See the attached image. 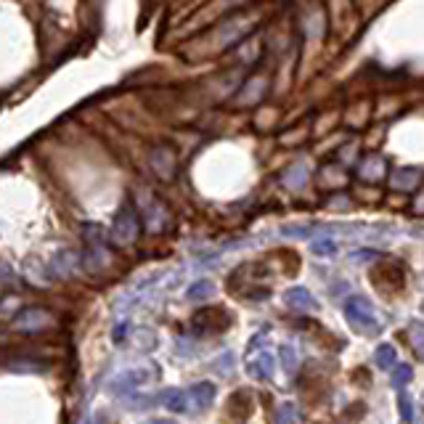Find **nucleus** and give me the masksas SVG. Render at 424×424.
I'll list each match as a JSON object with an SVG mask.
<instances>
[{
  "instance_id": "nucleus-1",
  "label": "nucleus",
  "mask_w": 424,
  "mask_h": 424,
  "mask_svg": "<svg viewBox=\"0 0 424 424\" xmlns=\"http://www.w3.org/2000/svg\"><path fill=\"white\" fill-rule=\"evenodd\" d=\"M345 318H348V324L353 329H358V332L364 334H377L379 329V321H377V310H374V305L369 303V297L364 294H353L345 300Z\"/></svg>"
},
{
  "instance_id": "nucleus-2",
  "label": "nucleus",
  "mask_w": 424,
  "mask_h": 424,
  "mask_svg": "<svg viewBox=\"0 0 424 424\" xmlns=\"http://www.w3.org/2000/svg\"><path fill=\"white\" fill-rule=\"evenodd\" d=\"M56 324V318L51 316V310L46 308H27V310H19L16 318L11 321V326H14V332L19 334H40L51 329Z\"/></svg>"
},
{
  "instance_id": "nucleus-3",
  "label": "nucleus",
  "mask_w": 424,
  "mask_h": 424,
  "mask_svg": "<svg viewBox=\"0 0 424 424\" xmlns=\"http://www.w3.org/2000/svg\"><path fill=\"white\" fill-rule=\"evenodd\" d=\"M138 215L136 210L130 207V204H125L117 215H114V223H112V231H109V236H112V242L117 244V247H125V244H133L138 239Z\"/></svg>"
},
{
  "instance_id": "nucleus-4",
  "label": "nucleus",
  "mask_w": 424,
  "mask_h": 424,
  "mask_svg": "<svg viewBox=\"0 0 424 424\" xmlns=\"http://www.w3.org/2000/svg\"><path fill=\"white\" fill-rule=\"evenodd\" d=\"M231 324V316L226 308H204L191 318V332L194 334H220Z\"/></svg>"
},
{
  "instance_id": "nucleus-5",
  "label": "nucleus",
  "mask_w": 424,
  "mask_h": 424,
  "mask_svg": "<svg viewBox=\"0 0 424 424\" xmlns=\"http://www.w3.org/2000/svg\"><path fill=\"white\" fill-rule=\"evenodd\" d=\"M215 400V385L210 382H197L188 390V411H207Z\"/></svg>"
},
{
  "instance_id": "nucleus-6",
  "label": "nucleus",
  "mask_w": 424,
  "mask_h": 424,
  "mask_svg": "<svg viewBox=\"0 0 424 424\" xmlns=\"http://www.w3.org/2000/svg\"><path fill=\"white\" fill-rule=\"evenodd\" d=\"M152 167H154V173H157L159 178L170 181V178L175 175V157H173V152H170L167 146L154 149V152H152Z\"/></svg>"
},
{
  "instance_id": "nucleus-7",
  "label": "nucleus",
  "mask_w": 424,
  "mask_h": 424,
  "mask_svg": "<svg viewBox=\"0 0 424 424\" xmlns=\"http://www.w3.org/2000/svg\"><path fill=\"white\" fill-rule=\"evenodd\" d=\"M284 300H287V305L292 310H300V313H310V310H316L318 308L316 297H313L305 287L289 289L287 294H284Z\"/></svg>"
},
{
  "instance_id": "nucleus-8",
  "label": "nucleus",
  "mask_w": 424,
  "mask_h": 424,
  "mask_svg": "<svg viewBox=\"0 0 424 424\" xmlns=\"http://www.w3.org/2000/svg\"><path fill=\"white\" fill-rule=\"evenodd\" d=\"M273 366H276L273 353H268V350H258V353L249 358L247 369H249V374H252L255 379H268L273 374Z\"/></svg>"
},
{
  "instance_id": "nucleus-9",
  "label": "nucleus",
  "mask_w": 424,
  "mask_h": 424,
  "mask_svg": "<svg viewBox=\"0 0 424 424\" xmlns=\"http://www.w3.org/2000/svg\"><path fill=\"white\" fill-rule=\"evenodd\" d=\"M358 175L369 183L382 181V175H385V159L379 154H369L366 159H361V165H358Z\"/></svg>"
},
{
  "instance_id": "nucleus-10",
  "label": "nucleus",
  "mask_w": 424,
  "mask_h": 424,
  "mask_svg": "<svg viewBox=\"0 0 424 424\" xmlns=\"http://www.w3.org/2000/svg\"><path fill=\"white\" fill-rule=\"evenodd\" d=\"M159 403L173 414H183V411H188V393H183L178 387H170L159 395Z\"/></svg>"
},
{
  "instance_id": "nucleus-11",
  "label": "nucleus",
  "mask_w": 424,
  "mask_h": 424,
  "mask_svg": "<svg viewBox=\"0 0 424 424\" xmlns=\"http://www.w3.org/2000/svg\"><path fill=\"white\" fill-rule=\"evenodd\" d=\"M146 226L152 231H165L170 226V212L165 210L162 202H152L149 210H146Z\"/></svg>"
},
{
  "instance_id": "nucleus-12",
  "label": "nucleus",
  "mask_w": 424,
  "mask_h": 424,
  "mask_svg": "<svg viewBox=\"0 0 424 424\" xmlns=\"http://www.w3.org/2000/svg\"><path fill=\"white\" fill-rule=\"evenodd\" d=\"M422 183V173L419 170H398L393 175V186L398 191H414L416 186Z\"/></svg>"
},
{
  "instance_id": "nucleus-13",
  "label": "nucleus",
  "mask_w": 424,
  "mask_h": 424,
  "mask_svg": "<svg viewBox=\"0 0 424 424\" xmlns=\"http://www.w3.org/2000/svg\"><path fill=\"white\" fill-rule=\"evenodd\" d=\"M75 268H80V255L77 252H59L53 258V273L56 276H72Z\"/></svg>"
},
{
  "instance_id": "nucleus-14",
  "label": "nucleus",
  "mask_w": 424,
  "mask_h": 424,
  "mask_svg": "<svg viewBox=\"0 0 424 424\" xmlns=\"http://www.w3.org/2000/svg\"><path fill=\"white\" fill-rule=\"evenodd\" d=\"M149 379V374H146V369H133V371H125L117 382H114V390H120V393H125V390H130V387H138V385H143Z\"/></svg>"
},
{
  "instance_id": "nucleus-15",
  "label": "nucleus",
  "mask_w": 424,
  "mask_h": 424,
  "mask_svg": "<svg viewBox=\"0 0 424 424\" xmlns=\"http://www.w3.org/2000/svg\"><path fill=\"white\" fill-rule=\"evenodd\" d=\"M279 361H281L287 374H294L300 369V355H297V350L292 348V345H281L279 348Z\"/></svg>"
},
{
  "instance_id": "nucleus-16",
  "label": "nucleus",
  "mask_w": 424,
  "mask_h": 424,
  "mask_svg": "<svg viewBox=\"0 0 424 424\" xmlns=\"http://www.w3.org/2000/svg\"><path fill=\"white\" fill-rule=\"evenodd\" d=\"M82 263H85L91 271H101V268H106V263H109V255H106L101 247H91V249L82 255Z\"/></svg>"
},
{
  "instance_id": "nucleus-17",
  "label": "nucleus",
  "mask_w": 424,
  "mask_h": 424,
  "mask_svg": "<svg viewBox=\"0 0 424 424\" xmlns=\"http://www.w3.org/2000/svg\"><path fill=\"white\" fill-rule=\"evenodd\" d=\"M395 348L393 345H379L377 353H374V361H377V366L382 369V371H390L395 366Z\"/></svg>"
},
{
  "instance_id": "nucleus-18",
  "label": "nucleus",
  "mask_w": 424,
  "mask_h": 424,
  "mask_svg": "<svg viewBox=\"0 0 424 424\" xmlns=\"http://www.w3.org/2000/svg\"><path fill=\"white\" fill-rule=\"evenodd\" d=\"M212 281H207V279H202V281H194L191 287H188V292H186V297L188 300H207L212 294Z\"/></svg>"
},
{
  "instance_id": "nucleus-19",
  "label": "nucleus",
  "mask_w": 424,
  "mask_h": 424,
  "mask_svg": "<svg viewBox=\"0 0 424 424\" xmlns=\"http://www.w3.org/2000/svg\"><path fill=\"white\" fill-rule=\"evenodd\" d=\"M409 339H411V345L416 348V353L424 358V324L422 321H416V324H411L409 326Z\"/></svg>"
},
{
  "instance_id": "nucleus-20",
  "label": "nucleus",
  "mask_w": 424,
  "mask_h": 424,
  "mask_svg": "<svg viewBox=\"0 0 424 424\" xmlns=\"http://www.w3.org/2000/svg\"><path fill=\"white\" fill-rule=\"evenodd\" d=\"M411 379H414V369H411L409 364L395 366V374H393V385H395V387H403V385H409Z\"/></svg>"
},
{
  "instance_id": "nucleus-21",
  "label": "nucleus",
  "mask_w": 424,
  "mask_h": 424,
  "mask_svg": "<svg viewBox=\"0 0 424 424\" xmlns=\"http://www.w3.org/2000/svg\"><path fill=\"white\" fill-rule=\"evenodd\" d=\"M398 409H400L403 422H414V403H411L409 393H400V398H398Z\"/></svg>"
},
{
  "instance_id": "nucleus-22",
  "label": "nucleus",
  "mask_w": 424,
  "mask_h": 424,
  "mask_svg": "<svg viewBox=\"0 0 424 424\" xmlns=\"http://www.w3.org/2000/svg\"><path fill=\"white\" fill-rule=\"evenodd\" d=\"M212 369H218L223 377H228L233 371V353H223L218 361H212Z\"/></svg>"
},
{
  "instance_id": "nucleus-23",
  "label": "nucleus",
  "mask_w": 424,
  "mask_h": 424,
  "mask_svg": "<svg viewBox=\"0 0 424 424\" xmlns=\"http://www.w3.org/2000/svg\"><path fill=\"white\" fill-rule=\"evenodd\" d=\"M334 249H337V247H334L332 239H318V242L313 244V252H316V255H324V258L334 255Z\"/></svg>"
},
{
  "instance_id": "nucleus-24",
  "label": "nucleus",
  "mask_w": 424,
  "mask_h": 424,
  "mask_svg": "<svg viewBox=\"0 0 424 424\" xmlns=\"http://www.w3.org/2000/svg\"><path fill=\"white\" fill-rule=\"evenodd\" d=\"M146 424H173L170 419H149Z\"/></svg>"
},
{
  "instance_id": "nucleus-25",
  "label": "nucleus",
  "mask_w": 424,
  "mask_h": 424,
  "mask_svg": "<svg viewBox=\"0 0 424 424\" xmlns=\"http://www.w3.org/2000/svg\"><path fill=\"white\" fill-rule=\"evenodd\" d=\"M88 424H91V422H88Z\"/></svg>"
}]
</instances>
